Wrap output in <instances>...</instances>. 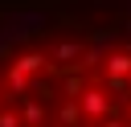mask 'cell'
<instances>
[{
	"label": "cell",
	"instance_id": "1",
	"mask_svg": "<svg viewBox=\"0 0 131 127\" xmlns=\"http://www.w3.org/2000/svg\"><path fill=\"white\" fill-rule=\"evenodd\" d=\"M78 111H82V119H106V111H111V102H106V94L102 90H82L78 94Z\"/></svg>",
	"mask_w": 131,
	"mask_h": 127
},
{
	"label": "cell",
	"instance_id": "2",
	"mask_svg": "<svg viewBox=\"0 0 131 127\" xmlns=\"http://www.w3.org/2000/svg\"><path fill=\"white\" fill-rule=\"evenodd\" d=\"M82 53H86V49H82V41H61V45H53V53H49V57H53V61H61V66H74Z\"/></svg>",
	"mask_w": 131,
	"mask_h": 127
},
{
	"label": "cell",
	"instance_id": "3",
	"mask_svg": "<svg viewBox=\"0 0 131 127\" xmlns=\"http://www.w3.org/2000/svg\"><path fill=\"white\" fill-rule=\"evenodd\" d=\"M12 70L29 78V74H37V70H45V53H20V57L12 61Z\"/></svg>",
	"mask_w": 131,
	"mask_h": 127
},
{
	"label": "cell",
	"instance_id": "4",
	"mask_svg": "<svg viewBox=\"0 0 131 127\" xmlns=\"http://www.w3.org/2000/svg\"><path fill=\"white\" fill-rule=\"evenodd\" d=\"M106 74L111 78H127L131 74V53H123V49L119 53H106Z\"/></svg>",
	"mask_w": 131,
	"mask_h": 127
},
{
	"label": "cell",
	"instance_id": "5",
	"mask_svg": "<svg viewBox=\"0 0 131 127\" xmlns=\"http://www.w3.org/2000/svg\"><path fill=\"white\" fill-rule=\"evenodd\" d=\"M16 119H20V127H25V123H29V127H37V123H45V107H41L37 98H29V102H25V111H20Z\"/></svg>",
	"mask_w": 131,
	"mask_h": 127
},
{
	"label": "cell",
	"instance_id": "6",
	"mask_svg": "<svg viewBox=\"0 0 131 127\" xmlns=\"http://www.w3.org/2000/svg\"><path fill=\"white\" fill-rule=\"evenodd\" d=\"M8 90H12V94H29V78L16 74V70H8Z\"/></svg>",
	"mask_w": 131,
	"mask_h": 127
},
{
	"label": "cell",
	"instance_id": "7",
	"mask_svg": "<svg viewBox=\"0 0 131 127\" xmlns=\"http://www.w3.org/2000/svg\"><path fill=\"white\" fill-rule=\"evenodd\" d=\"M61 90H66V94H70V102H78V94H82V90H86V86H82V78H74V74H70V78H66V82H61Z\"/></svg>",
	"mask_w": 131,
	"mask_h": 127
},
{
	"label": "cell",
	"instance_id": "8",
	"mask_svg": "<svg viewBox=\"0 0 131 127\" xmlns=\"http://www.w3.org/2000/svg\"><path fill=\"white\" fill-rule=\"evenodd\" d=\"M61 123H66V127L82 123V111H78V102H66V107H61Z\"/></svg>",
	"mask_w": 131,
	"mask_h": 127
},
{
	"label": "cell",
	"instance_id": "9",
	"mask_svg": "<svg viewBox=\"0 0 131 127\" xmlns=\"http://www.w3.org/2000/svg\"><path fill=\"white\" fill-rule=\"evenodd\" d=\"M0 127H20V119H16V111H0Z\"/></svg>",
	"mask_w": 131,
	"mask_h": 127
},
{
	"label": "cell",
	"instance_id": "10",
	"mask_svg": "<svg viewBox=\"0 0 131 127\" xmlns=\"http://www.w3.org/2000/svg\"><path fill=\"white\" fill-rule=\"evenodd\" d=\"M98 127H127V123H123V119H102Z\"/></svg>",
	"mask_w": 131,
	"mask_h": 127
}]
</instances>
